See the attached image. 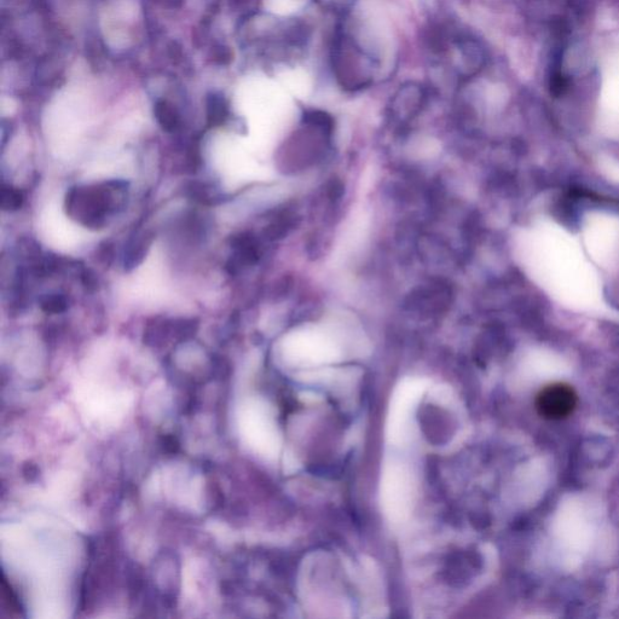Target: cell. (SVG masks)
<instances>
[{
  "mask_svg": "<svg viewBox=\"0 0 619 619\" xmlns=\"http://www.w3.org/2000/svg\"><path fill=\"white\" fill-rule=\"evenodd\" d=\"M40 308L46 314L59 315L68 309V300L65 295L60 293H50L40 298Z\"/></svg>",
  "mask_w": 619,
  "mask_h": 619,
  "instance_id": "obj_8",
  "label": "cell"
},
{
  "mask_svg": "<svg viewBox=\"0 0 619 619\" xmlns=\"http://www.w3.org/2000/svg\"><path fill=\"white\" fill-rule=\"evenodd\" d=\"M154 114L158 123L166 132H175L179 126V114L169 102L159 101L155 104Z\"/></svg>",
  "mask_w": 619,
  "mask_h": 619,
  "instance_id": "obj_6",
  "label": "cell"
},
{
  "mask_svg": "<svg viewBox=\"0 0 619 619\" xmlns=\"http://www.w3.org/2000/svg\"><path fill=\"white\" fill-rule=\"evenodd\" d=\"M25 202V196L20 189L10 187V185H3L2 199H0V205L4 211L14 212L20 210Z\"/></svg>",
  "mask_w": 619,
  "mask_h": 619,
  "instance_id": "obj_9",
  "label": "cell"
},
{
  "mask_svg": "<svg viewBox=\"0 0 619 619\" xmlns=\"http://www.w3.org/2000/svg\"><path fill=\"white\" fill-rule=\"evenodd\" d=\"M332 66L335 79L345 90H362L372 83L373 59H370L366 51L346 34H339L335 39Z\"/></svg>",
  "mask_w": 619,
  "mask_h": 619,
  "instance_id": "obj_2",
  "label": "cell"
},
{
  "mask_svg": "<svg viewBox=\"0 0 619 619\" xmlns=\"http://www.w3.org/2000/svg\"><path fill=\"white\" fill-rule=\"evenodd\" d=\"M207 115L211 125H222L224 120L228 117V106L224 98L216 95L210 97V100H208Z\"/></svg>",
  "mask_w": 619,
  "mask_h": 619,
  "instance_id": "obj_7",
  "label": "cell"
},
{
  "mask_svg": "<svg viewBox=\"0 0 619 619\" xmlns=\"http://www.w3.org/2000/svg\"><path fill=\"white\" fill-rule=\"evenodd\" d=\"M578 397L574 387L555 383L543 387L536 397V410L541 418L551 421L568 419L577 408Z\"/></svg>",
  "mask_w": 619,
  "mask_h": 619,
  "instance_id": "obj_3",
  "label": "cell"
},
{
  "mask_svg": "<svg viewBox=\"0 0 619 619\" xmlns=\"http://www.w3.org/2000/svg\"><path fill=\"white\" fill-rule=\"evenodd\" d=\"M126 190V183L120 181L74 187L66 195L67 214L85 228L102 229L124 205Z\"/></svg>",
  "mask_w": 619,
  "mask_h": 619,
  "instance_id": "obj_1",
  "label": "cell"
},
{
  "mask_svg": "<svg viewBox=\"0 0 619 619\" xmlns=\"http://www.w3.org/2000/svg\"><path fill=\"white\" fill-rule=\"evenodd\" d=\"M153 244V235L144 231L129 242L126 247L124 266L126 270L135 269L146 258L150 246Z\"/></svg>",
  "mask_w": 619,
  "mask_h": 619,
  "instance_id": "obj_5",
  "label": "cell"
},
{
  "mask_svg": "<svg viewBox=\"0 0 619 619\" xmlns=\"http://www.w3.org/2000/svg\"><path fill=\"white\" fill-rule=\"evenodd\" d=\"M426 102L425 90L421 85L409 83L403 85L393 97L391 114L399 121H409L418 115Z\"/></svg>",
  "mask_w": 619,
  "mask_h": 619,
  "instance_id": "obj_4",
  "label": "cell"
}]
</instances>
